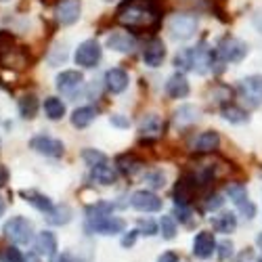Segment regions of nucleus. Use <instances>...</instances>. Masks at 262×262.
I'll return each mask as SVG.
<instances>
[{"label":"nucleus","mask_w":262,"mask_h":262,"mask_svg":"<svg viewBox=\"0 0 262 262\" xmlns=\"http://www.w3.org/2000/svg\"><path fill=\"white\" fill-rule=\"evenodd\" d=\"M82 158H84V162L89 164L91 168H95V166L107 162L105 154H101V151H95V149H84V151H82Z\"/></svg>","instance_id":"33"},{"label":"nucleus","mask_w":262,"mask_h":262,"mask_svg":"<svg viewBox=\"0 0 262 262\" xmlns=\"http://www.w3.org/2000/svg\"><path fill=\"white\" fill-rule=\"evenodd\" d=\"M258 246H260V248H262V233H260V235H258Z\"/></svg>","instance_id":"47"},{"label":"nucleus","mask_w":262,"mask_h":262,"mask_svg":"<svg viewBox=\"0 0 262 262\" xmlns=\"http://www.w3.org/2000/svg\"><path fill=\"white\" fill-rule=\"evenodd\" d=\"M200 26V19L191 13H177L168 21V30L174 40H189Z\"/></svg>","instance_id":"4"},{"label":"nucleus","mask_w":262,"mask_h":262,"mask_svg":"<svg viewBox=\"0 0 262 262\" xmlns=\"http://www.w3.org/2000/svg\"><path fill=\"white\" fill-rule=\"evenodd\" d=\"M160 17V7L156 0H126L120 7L118 19L128 28H143L156 24Z\"/></svg>","instance_id":"1"},{"label":"nucleus","mask_w":262,"mask_h":262,"mask_svg":"<svg viewBox=\"0 0 262 262\" xmlns=\"http://www.w3.org/2000/svg\"><path fill=\"white\" fill-rule=\"evenodd\" d=\"M34 246H36V252H38V254L53 258V256L57 254V237H55L51 231H42V233H38Z\"/></svg>","instance_id":"19"},{"label":"nucleus","mask_w":262,"mask_h":262,"mask_svg":"<svg viewBox=\"0 0 262 262\" xmlns=\"http://www.w3.org/2000/svg\"><path fill=\"white\" fill-rule=\"evenodd\" d=\"M5 210H7V206H5V202H3V200H0V216L5 214Z\"/></svg>","instance_id":"46"},{"label":"nucleus","mask_w":262,"mask_h":262,"mask_svg":"<svg viewBox=\"0 0 262 262\" xmlns=\"http://www.w3.org/2000/svg\"><path fill=\"white\" fill-rule=\"evenodd\" d=\"M214 227L221 231V233H233L235 227H237V218L233 212H227V214H221L214 218Z\"/></svg>","instance_id":"30"},{"label":"nucleus","mask_w":262,"mask_h":262,"mask_svg":"<svg viewBox=\"0 0 262 262\" xmlns=\"http://www.w3.org/2000/svg\"><path fill=\"white\" fill-rule=\"evenodd\" d=\"M244 97L250 99L252 103H260L262 101V76H248L239 84Z\"/></svg>","instance_id":"17"},{"label":"nucleus","mask_w":262,"mask_h":262,"mask_svg":"<svg viewBox=\"0 0 262 262\" xmlns=\"http://www.w3.org/2000/svg\"><path fill=\"white\" fill-rule=\"evenodd\" d=\"M114 208H116L114 204L97 202L95 206H89V208H86V214H89V221H99V218H107V216H112Z\"/></svg>","instance_id":"29"},{"label":"nucleus","mask_w":262,"mask_h":262,"mask_svg":"<svg viewBox=\"0 0 262 262\" xmlns=\"http://www.w3.org/2000/svg\"><path fill=\"white\" fill-rule=\"evenodd\" d=\"M145 179H147V183H149L151 187H156V189H160V187H164V185H166V183H164V181H166V177H164L162 172H151V174H147Z\"/></svg>","instance_id":"38"},{"label":"nucleus","mask_w":262,"mask_h":262,"mask_svg":"<svg viewBox=\"0 0 262 262\" xmlns=\"http://www.w3.org/2000/svg\"><path fill=\"white\" fill-rule=\"evenodd\" d=\"M160 229H162L164 239H174V235H177V223H174L172 216H162L160 218Z\"/></svg>","instance_id":"35"},{"label":"nucleus","mask_w":262,"mask_h":262,"mask_svg":"<svg viewBox=\"0 0 262 262\" xmlns=\"http://www.w3.org/2000/svg\"><path fill=\"white\" fill-rule=\"evenodd\" d=\"M19 114H21V118H26V120L36 118V114H38V99H36V95H24L19 99Z\"/></svg>","instance_id":"26"},{"label":"nucleus","mask_w":262,"mask_h":262,"mask_svg":"<svg viewBox=\"0 0 262 262\" xmlns=\"http://www.w3.org/2000/svg\"><path fill=\"white\" fill-rule=\"evenodd\" d=\"M128 74L122 70V68H112V70H107L105 72V86L109 91H112L114 95L118 93H124L128 89Z\"/></svg>","instance_id":"16"},{"label":"nucleus","mask_w":262,"mask_h":262,"mask_svg":"<svg viewBox=\"0 0 262 262\" xmlns=\"http://www.w3.org/2000/svg\"><path fill=\"white\" fill-rule=\"evenodd\" d=\"M45 114L49 120H61L65 116V103L57 97H47L45 99Z\"/></svg>","instance_id":"27"},{"label":"nucleus","mask_w":262,"mask_h":262,"mask_svg":"<svg viewBox=\"0 0 262 262\" xmlns=\"http://www.w3.org/2000/svg\"><path fill=\"white\" fill-rule=\"evenodd\" d=\"M166 59V45L162 40H151L149 45H145L143 49V61L149 65V68H160L162 61Z\"/></svg>","instance_id":"12"},{"label":"nucleus","mask_w":262,"mask_h":262,"mask_svg":"<svg viewBox=\"0 0 262 262\" xmlns=\"http://www.w3.org/2000/svg\"><path fill=\"white\" fill-rule=\"evenodd\" d=\"M3 233L11 244L28 246L34 239V225H32V221H28V218H24V216H15V218H11V221H7Z\"/></svg>","instance_id":"3"},{"label":"nucleus","mask_w":262,"mask_h":262,"mask_svg":"<svg viewBox=\"0 0 262 262\" xmlns=\"http://www.w3.org/2000/svg\"><path fill=\"white\" fill-rule=\"evenodd\" d=\"M91 177H93V181H97L101 185H114L116 179H118V174H116V170L112 166L105 162V164H99V166H95L91 170Z\"/></svg>","instance_id":"22"},{"label":"nucleus","mask_w":262,"mask_h":262,"mask_svg":"<svg viewBox=\"0 0 262 262\" xmlns=\"http://www.w3.org/2000/svg\"><path fill=\"white\" fill-rule=\"evenodd\" d=\"M218 248H221V252H218V256H221V258H229V256L233 254V246H231V242L218 244Z\"/></svg>","instance_id":"42"},{"label":"nucleus","mask_w":262,"mask_h":262,"mask_svg":"<svg viewBox=\"0 0 262 262\" xmlns=\"http://www.w3.org/2000/svg\"><path fill=\"white\" fill-rule=\"evenodd\" d=\"M216 250V239H214V233L210 231H202L198 233V237H195V242H193V254L198 256V258H210Z\"/></svg>","instance_id":"13"},{"label":"nucleus","mask_w":262,"mask_h":262,"mask_svg":"<svg viewBox=\"0 0 262 262\" xmlns=\"http://www.w3.org/2000/svg\"><path fill=\"white\" fill-rule=\"evenodd\" d=\"M130 204H133V208H137L139 212H158V210H162V200L154 191H145V189L133 193Z\"/></svg>","instance_id":"11"},{"label":"nucleus","mask_w":262,"mask_h":262,"mask_svg":"<svg viewBox=\"0 0 262 262\" xmlns=\"http://www.w3.org/2000/svg\"><path fill=\"white\" fill-rule=\"evenodd\" d=\"M174 120L179 126H189L200 120V109L195 105H181L177 112H174Z\"/></svg>","instance_id":"21"},{"label":"nucleus","mask_w":262,"mask_h":262,"mask_svg":"<svg viewBox=\"0 0 262 262\" xmlns=\"http://www.w3.org/2000/svg\"><path fill=\"white\" fill-rule=\"evenodd\" d=\"M218 143H221V137H218V133H216V130H208V133H204L198 139V149L202 151V154H206V151L216 149Z\"/></svg>","instance_id":"31"},{"label":"nucleus","mask_w":262,"mask_h":262,"mask_svg":"<svg viewBox=\"0 0 262 262\" xmlns=\"http://www.w3.org/2000/svg\"><path fill=\"white\" fill-rule=\"evenodd\" d=\"M112 124H114L116 128H128V118L116 114V116H112Z\"/></svg>","instance_id":"43"},{"label":"nucleus","mask_w":262,"mask_h":262,"mask_svg":"<svg viewBox=\"0 0 262 262\" xmlns=\"http://www.w3.org/2000/svg\"><path fill=\"white\" fill-rule=\"evenodd\" d=\"M101 55H103V51H101V45L97 40H84L82 45L76 49L74 59H76L78 65H82V68H86V70H91V68H95V65L101 61Z\"/></svg>","instance_id":"6"},{"label":"nucleus","mask_w":262,"mask_h":262,"mask_svg":"<svg viewBox=\"0 0 262 262\" xmlns=\"http://www.w3.org/2000/svg\"><path fill=\"white\" fill-rule=\"evenodd\" d=\"M82 84H84V78H82V74L76 72V70L61 72V74L57 76V91H59L61 95H68V97L76 95V91H80Z\"/></svg>","instance_id":"10"},{"label":"nucleus","mask_w":262,"mask_h":262,"mask_svg":"<svg viewBox=\"0 0 262 262\" xmlns=\"http://www.w3.org/2000/svg\"><path fill=\"white\" fill-rule=\"evenodd\" d=\"M80 11H82L80 0H61L55 9V15L61 26H72L80 19Z\"/></svg>","instance_id":"9"},{"label":"nucleus","mask_w":262,"mask_h":262,"mask_svg":"<svg viewBox=\"0 0 262 262\" xmlns=\"http://www.w3.org/2000/svg\"><path fill=\"white\" fill-rule=\"evenodd\" d=\"M139 233H143V235H156L158 233V225L154 221H141L139 223Z\"/></svg>","instance_id":"40"},{"label":"nucleus","mask_w":262,"mask_h":262,"mask_svg":"<svg viewBox=\"0 0 262 262\" xmlns=\"http://www.w3.org/2000/svg\"><path fill=\"white\" fill-rule=\"evenodd\" d=\"M216 51H218V57H221L223 61L237 63V61H242L248 55V45L244 40H239V38L227 36V38H223L221 42H218Z\"/></svg>","instance_id":"5"},{"label":"nucleus","mask_w":262,"mask_h":262,"mask_svg":"<svg viewBox=\"0 0 262 262\" xmlns=\"http://www.w3.org/2000/svg\"><path fill=\"white\" fill-rule=\"evenodd\" d=\"M72 216H74V212H72V208L70 206H57V208H53L49 214H47V223L49 225H68L70 221H72Z\"/></svg>","instance_id":"24"},{"label":"nucleus","mask_w":262,"mask_h":262,"mask_svg":"<svg viewBox=\"0 0 262 262\" xmlns=\"http://www.w3.org/2000/svg\"><path fill=\"white\" fill-rule=\"evenodd\" d=\"M126 227V223L122 218H116V216H107V218H99V221H89L86 229L91 233H99V235H118L122 233Z\"/></svg>","instance_id":"8"},{"label":"nucleus","mask_w":262,"mask_h":262,"mask_svg":"<svg viewBox=\"0 0 262 262\" xmlns=\"http://www.w3.org/2000/svg\"><path fill=\"white\" fill-rule=\"evenodd\" d=\"M118 168H120L122 174H126V177H133V174H137L143 168V162L135 156H120L118 158Z\"/></svg>","instance_id":"28"},{"label":"nucleus","mask_w":262,"mask_h":262,"mask_svg":"<svg viewBox=\"0 0 262 262\" xmlns=\"http://www.w3.org/2000/svg\"><path fill=\"white\" fill-rule=\"evenodd\" d=\"M97 118V109L91 107V105H86V107H78L76 112L72 114V124L76 128H86L89 124H93Z\"/></svg>","instance_id":"23"},{"label":"nucleus","mask_w":262,"mask_h":262,"mask_svg":"<svg viewBox=\"0 0 262 262\" xmlns=\"http://www.w3.org/2000/svg\"><path fill=\"white\" fill-rule=\"evenodd\" d=\"M107 47L118 53H133L137 49V40L126 32H112L107 36Z\"/></svg>","instance_id":"15"},{"label":"nucleus","mask_w":262,"mask_h":262,"mask_svg":"<svg viewBox=\"0 0 262 262\" xmlns=\"http://www.w3.org/2000/svg\"><path fill=\"white\" fill-rule=\"evenodd\" d=\"M162 128H164V122L160 116L156 114H147L143 120H141V135L143 137H160L162 133Z\"/></svg>","instance_id":"20"},{"label":"nucleus","mask_w":262,"mask_h":262,"mask_svg":"<svg viewBox=\"0 0 262 262\" xmlns=\"http://www.w3.org/2000/svg\"><path fill=\"white\" fill-rule=\"evenodd\" d=\"M30 147L40 156H47V158H61L63 156V143L59 139H53V137H47V135H40V137H34L30 141Z\"/></svg>","instance_id":"7"},{"label":"nucleus","mask_w":262,"mask_h":262,"mask_svg":"<svg viewBox=\"0 0 262 262\" xmlns=\"http://www.w3.org/2000/svg\"><path fill=\"white\" fill-rule=\"evenodd\" d=\"M166 95L172 99H185L189 95V82L183 74H174L166 82Z\"/></svg>","instance_id":"18"},{"label":"nucleus","mask_w":262,"mask_h":262,"mask_svg":"<svg viewBox=\"0 0 262 262\" xmlns=\"http://www.w3.org/2000/svg\"><path fill=\"white\" fill-rule=\"evenodd\" d=\"M227 193H229V198H231L237 206H242V204L248 202V191H246V187H242V185H231V187L227 189Z\"/></svg>","instance_id":"36"},{"label":"nucleus","mask_w":262,"mask_h":262,"mask_svg":"<svg viewBox=\"0 0 262 262\" xmlns=\"http://www.w3.org/2000/svg\"><path fill=\"white\" fill-rule=\"evenodd\" d=\"M0 262H26V256L17 248H3L0 250Z\"/></svg>","instance_id":"37"},{"label":"nucleus","mask_w":262,"mask_h":262,"mask_svg":"<svg viewBox=\"0 0 262 262\" xmlns=\"http://www.w3.org/2000/svg\"><path fill=\"white\" fill-rule=\"evenodd\" d=\"M137 235H139V231H130L128 235H124V237H122V246H124V248L135 246V242H137Z\"/></svg>","instance_id":"41"},{"label":"nucleus","mask_w":262,"mask_h":262,"mask_svg":"<svg viewBox=\"0 0 262 262\" xmlns=\"http://www.w3.org/2000/svg\"><path fill=\"white\" fill-rule=\"evenodd\" d=\"M177 65H181L185 70H191V72H198V74H206L208 65H212V55L204 45H200V47L187 49L181 55H177Z\"/></svg>","instance_id":"2"},{"label":"nucleus","mask_w":262,"mask_h":262,"mask_svg":"<svg viewBox=\"0 0 262 262\" xmlns=\"http://www.w3.org/2000/svg\"><path fill=\"white\" fill-rule=\"evenodd\" d=\"M195 191V177L191 174H185V177L177 183V189H174V200H177V206L187 208Z\"/></svg>","instance_id":"14"},{"label":"nucleus","mask_w":262,"mask_h":262,"mask_svg":"<svg viewBox=\"0 0 262 262\" xmlns=\"http://www.w3.org/2000/svg\"><path fill=\"white\" fill-rule=\"evenodd\" d=\"M223 118L231 124H246L248 122V114L244 112V109H239L235 105H229L223 109Z\"/></svg>","instance_id":"32"},{"label":"nucleus","mask_w":262,"mask_h":262,"mask_svg":"<svg viewBox=\"0 0 262 262\" xmlns=\"http://www.w3.org/2000/svg\"><path fill=\"white\" fill-rule=\"evenodd\" d=\"M21 195L36 208V210H40V212H51L53 210V202L47 198V195H42V193H38V191H21Z\"/></svg>","instance_id":"25"},{"label":"nucleus","mask_w":262,"mask_h":262,"mask_svg":"<svg viewBox=\"0 0 262 262\" xmlns=\"http://www.w3.org/2000/svg\"><path fill=\"white\" fill-rule=\"evenodd\" d=\"M158 262H179V254L177 252H166V254L160 256Z\"/></svg>","instance_id":"44"},{"label":"nucleus","mask_w":262,"mask_h":262,"mask_svg":"<svg viewBox=\"0 0 262 262\" xmlns=\"http://www.w3.org/2000/svg\"><path fill=\"white\" fill-rule=\"evenodd\" d=\"M13 45H15V38H13L9 32L0 30V61H3L7 55H11Z\"/></svg>","instance_id":"34"},{"label":"nucleus","mask_w":262,"mask_h":262,"mask_svg":"<svg viewBox=\"0 0 262 262\" xmlns=\"http://www.w3.org/2000/svg\"><path fill=\"white\" fill-rule=\"evenodd\" d=\"M105 3H112V0H105Z\"/></svg>","instance_id":"48"},{"label":"nucleus","mask_w":262,"mask_h":262,"mask_svg":"<svg viewBox=\"0 0 262 262\" xmlns=\"http://www.w3.org/2000/svg\"><path fill=\"white\" fill-rule=\"evenodd\" d=\"M252 21H254V28L262 34V11H256V15H254V19H252Z\"/></svg>","instance_id":"45"},{"label":"nucleus","mask_w":262,"mask_h":262,"mask_svg":"<svg viewBox=\"0 0 262 262\" xmlns=\"http://www.w3.org/2000/svg\"><path fill=\"white\" fill-rule=\"evenodd\" d=\"M225 204V200H223V195H218V193H214V195H210V198L206 200V210H210V212H214V210H218Z\"/></svg>","instance_id":"39"}]
</instances>
